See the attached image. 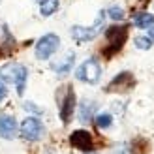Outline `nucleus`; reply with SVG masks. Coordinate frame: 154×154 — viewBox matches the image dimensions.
<instances>
[{"mask_svg": "<svg viewBox=\"0 0 154 154\" xmlns=\"http://www.w3.org/2000/svg\"><path fill=\"white\" fill-rule=\"evenodd\" d=\"M26 77H28V72H26V68L23 66V64L10 62V64H4L2 68H0V81L17 85V92H19V96H23V92H25Z\"/></svg>", "mask_w": 154, "mask_h": 154, "instance_id": "nucleus-1", "label": "nucleus"}, {"mask_svg": "<svg viewBox=\"0 0 154 154\" xmlns=\"http://www.w3.org/2000/svg\"><path fill=\"white\" fill-rule=\"evenodd\" d=\"M105 38H107V42H109V45H107L105 49H102V55L105 58H111L113 55H117V53L124 47V43L128 40V26H111V28H107Z\"/></svg>", "mask_w": 154, "mask_h": 154, "instance_id": "nucleus-2", "label": "nucleus"}, {"mask_svg": "<svg viewBox=\"0 0 154 154\" xmlns=\"http://www.w3.org/2000/svg\"><path fill=\"white\" fill-rule=\"evenodd\" d=\"M103 19H105V11H100V15L96 17V23L94 26H73L72 28V38L77 42V43H87L90 40H94V38L100 34V30L103 26Z\"/></svg>", "mask_w": 154, "mask_h": 154, "instance_id": "nucleus-3", "label": "nucleus"}, {"mask_svg": "<svg viewBox=\"0 0 154 154\" xmlns=\"http://www.w3.org/2000/svg\"><path fill=\"white\" fill-rule=\"evenodd\" d=\"M58 47H60V38L57 34H45L36 42V58L47 60L58 51Z\"/></svg>", "mask_w": 154, "mask_h": 154, "instance_id": "nucleus-4", "label": "nucleus"}, {"mask_svg": "<svg viewBox=\"0 0 154 154\" xmlns=\"http://www.w3.org/2000/svg\"><path fill=\"white\" fill-rule=\"evenodd\" d=\"M75 77H77L79 81H83V83H88V85L98 83L100 77H102V68H100L98 60H94V58L85 60V62L77 68Z\"/></svg>", "mask_w": 154, "mask_h": 154, "instance_id": "nucleus-5", "label": "nucleus"}, {"mask_svg": "<svg viewBox=\"0 0 154 154\" xmlns=\"http://www.w3.org/2000/svg\"><path fill=\"white\" fill-rule=\"evenodd\" d=\"M45 134V128H43V122L38 119V117H28L23 120L21 124V135L25 137L26 141H40Z\"/></svg>", "mask_w": 154, "mask_h": 154, "instance_id": "nucleus-6", "label": "nucleus"}, {"mask_svg": "<svg viewBox=\"0 0 154 154\" xmlns=\"http://www.w3.org/2000/svg\"><path fill=\"white\" fill-rule=\"evenodd\" d=\"M73 109H75V92L72 87H64V96L60 98V119L64 124L72 120Z\"/></svg>", "mask_w": 154, "mask_h": 154, "instance_id": "nucleus-7", "label": "nucleus"}, {"mask_svg": "<svg viewBox=\"0 0 154 154\" xmlns=\"http://www.w3.org/2000/svg\"><path fill=\"white\" fill-rule=\"evenodd\" d=\"M70 145L73 149L81 150V152H92L94 150V141H92V135L87 130H75L70 135Z\"/></svg>", "mask_w": 154, "mask_h": 154, "instance_id": "nucleus-8", "label": "nucleus"}, {"mask_svg": "<svg viewBox=\"0 0 154 154\" xmlns=\"http://www.w3.org/2000/svg\"><path fill=\"white\" fill-rule=\"evenodd\" d=\"M134 85H135L134 75L130 72H122L117 77H113L111 83L105 87V90L107 92H128L130 88H134Z\"/></svg>", "mask_w": 154, "mask_h": 154, "instance_id": "nucleus-9", "label": "nucleus"}, {"mask_svg": "<svg viewBox=\"0 0 154 154\" xmlns=\"http://www.w3.org/2000/svg\"><path fill=\"white\" fill-rule=\"evenodd\" d=\"M17 135V122L10 115H2L0 117V137L2 139H13Z\"/></svg>", "mask_w": 154, "mask_h": 154, "instance_id": "nucleus-10", "label": "nucleus"}, {"mask_svg": "<svg viewBox=\"0 0 154 154\" xmlns=\"http://www.w3.org/2000/svg\"><path fill=\"white\" fill-rule=\"evenodd\" d=\"M94 113H96V103L90 102V100H85L79 107V120L81 122H90L94 119Z\"/></svg>", "mask_w": 154, "mask_h": 154, "instance_id": "nucleus-11", "label": "nucleus"}, {"mask_svg": "<svg viewBox=\"0 0 154 154\" xmlns=\"http://www.w3.org/2000/svg\"><path fill=\"white\" fill-rule=\"evenodd\" d=\"M73 60H75V57H73V53H70V55H66L60 62H55L51 68L55 70L58 75H66L68 72L72 70V66H73Z\"/></svg>", "mask_w": 154, "mask_h": 154, "instance_id": "nucleus-12", "label": "nucleus"}, {"mask_svg": "<svg viewBox=\"0 0 154 154\" xmlns=\"http://www.w3.org/2000/svg\"><path fill=\"white\" fill-rule=\"evenodd\" d=\"M152 23H154V15L149 13V11H141L134 17V25L137 28H149Z\"/></svg>", "mask_w": 154, "mask_h": 154, "instance_id": "nucleus-13", "label": "nucleus"}, {"mask_svg": "<svg viewBox=\"0 0 154 154\" xmlns=\"http://www.w3.org/2000/svg\"><path fill=\"white\" fill-rule=\"evenodd\" d=\"M58 6H60L58 0H42L40 2V13L43 17H49V15H53L58 10Z\"/></svg>", "mask_w": 154, "mask_h": 154, "instance_id": "nucleus-14", "label": "nucleus"}, {"mask_svg": "<svg viewBox=\"0 0 154 154\" xmlns=\"http://www.w3.org/2000/svg\"><path fill=\"white\" fill-rule=\"evenodd\" d=\"M149 150V141L143 137H137L132 141V154H147Z\"/></svg>", "mask_w": 154, "mask_h": 154, "instance_id": "nucleus-15", "label": "nucleus"}, {"mask_svg": "<svg viewBox=\"0 0 154 154\" xmlns=\"http://www.w3.org/2000/svg\"><path fill=\"white\" fill-rule=\"evenodd\" d=\"M96 126L100 128V130H105V128H109L111 124H113V117L109 113H102V115H96Z\"/></svg>", "mask_w": 154, "mask_h": 154, "instance_id": "nucleus-16", "label": "nucleus"}, {"mask_svg": "<svg viewBox=\"0 0 154 154\" xmlns=\"http://www.w3.org/2000/svg\"><path fill=\"white\" fill-rule=\"evenodd\" d=\"M134 42H135V47H137V49H143V51H147V49L152 47L150 38H147V36H137Z\"/></svg>", "mask_w": 154, "mask_h": 154, "instance_id": "nucleus-17", "label": "nucleus"}, {"mask_svg": "<svg viewBox=\"0 0 154 154\" xmlns=\"http://www.w3.org/2000/svg\"><path fill=\"white\" fill-rule=\"evenodd\" d=\"M107 13H109V17H111L113 21H120V19H124V10H122V8H119V6H113Z\"/></svg>", "mask_w": 154, "mask_h": 154, "instance_id": "nucleus-18", "label": "nucleus"}, {"mask_svg": "<svg viewBox=\"0 0 154 154\" xmlns=\"http://www.w3.org/2000/svg\"><path fill=\"white\" fill-rule=\"evenodd\" d=\"M8 96V87H6V83L4 81H0V102Z\"/></svg>", "mask_w": 154, "mask_h": 154, "instance_id": "nucleus-19", "label": "nucleus"}, {"mask_svg": "<svg viewBox=\"0 0 154 154\" xmlns=\"http://www.w3.org/2000/svg\"><path fill=\"white\" fill-rule=\"evenodd\" d=\"M25 109H26V111H34V113H42V109H40V107L32 105L30 102H26V103H25Z\"/></svg>", "mask_w": 154, "mask_h": 154, "instance_id": "nucleus-20", "label": "nucleus"}, {"mask_svg": "<svg viewBox=\"0 0 154 154\" xmlns=\"http://www.w3.org/2000/svg\"><path fill=\"white\" fill-rule=\"evenodd\" d=\"M149 36H150V40H154V23L149 26Z\"/></svg>", "mask_w": 154, "mask_h": 154, "instance_id": "nucleus-21", "label": "nucleus"}]
</instances>
